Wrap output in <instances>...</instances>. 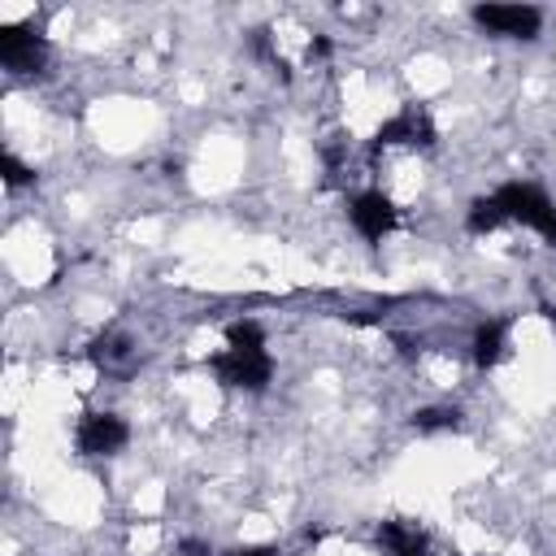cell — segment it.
Returning a JSON list of instances; mask_svg holds the SVG:
<instances>
[{
  "instance_id": "obj_13",
  "label": "cell",
  "mask_w": 556,
  "mask_h": 556,
  "mask_svg": "<svg viewBox=\"0 0 556 556\" xmlns=\"http://www.w3.org/2000/svg\"><path fill=\"white\" fill-rule=\"evenodd\" d=\"M226 348L256 352V348H265V330L256 321H235V326H226Z\"/></svg>"
},
{
  "instance_id": "obj_11",
  "label": "cell",
  "mask_w": 556,
  "mask_h": 556,
  "mask_svg": "<svg viewBox=\"0 0 556 556\" xmlns=\"http://www.w3.org/2000/svg\"><path fill=\"white\" fill-rule=\"evenodd\" d=\"M508 217H504V208L495 204V195H482V200H473L469 204V217H465V230L469 235H491V230H500Z\"/></svg>"
},
{
  "instance_id": "obj_5",
  "label": "cell",
  "mask_w": 556,
  "mask_h": 556,
  "mask_svg": "<svg viewBox=\"0 0 556 556\" xmlns=\"http://www.w3.org/2000/svg\"><path fill=\"white\" fill-rule=\"evenodd\" d=\"M374 143H378V148H395V143H408V148H434V122H430L426 109L408 104V109H400L395 117H387V122L378 126Z\"/></svg>"
},
{
  "instance_id": "obj_17",
  "label": "cell",
  "mask_w": 556,
  "mask_h": 556,
  "mask_svg": "<svg viewBox=\"0 0 556 556\" xmlns=\"http://www.w3.org/2000/svg\"><path fill=\"white\" fill-rule=\"evenodd\" d=\"M235 556H282V552L274 543H256V547H239Z\"/></svg>"
},
{
  "instance_id": "obj_15",
  "label": "cell",
  "mask_w": 556,
  "mask_h": 556,
  "mask_svg": "<svg viewBox=\"0 0 556 556\" xmlns=\"http://www.w3.org/2000/svg\"><path fill=\"white\" fill-rule=\"evenodd\" d=\"M178 556H213V547L204 539H182L178 543Z\"/></svg>"
},
{
  "instance_id": "obj_12",
  "label": "cell",
  "mask_w": 556,
  "mask_h": 556,
  "mask_svg": "<svg viewBox=\"0 0 556 556\" xmlns=\"http://www.w3.org/2000/svg\"><path fill=\"white\" fill-rule=\"evenodd\" d=\"M456 426H460V408L434 404V408H417L413 413V430L417 434H439V430H456Z\"/></svg>"
},
{
  "instance_id": "obj_6",
  "label": "cell",
  "mask_w": 556,
  "mask_h": 556,
  "mask_svg": "<svg viewBox=\"0 0 556 556\" xmlns=\"http://www.w3.org/2000/svg\"><path fill=\"white\" fill-rule=\"evenodd\" d=\"M48 56L43 35H30L26 26H4L0 30V65L13 74H35Z\"/></svg>"
},
{
  "instance_id": "obj_7",
  "label": "cell",
  "mask_w": 556,
  "mask_h": 556,
  "mask_svg": "<svg viewBox=\"0 0 556 556\" xmlns=\"http://www.w3.org/2000/svg\"><path fill=\"white\" fill-rule=\"evenodd\" d=\"M348 217H352V226H356L369 243H378V239L391 235V226H395V204H391L382 191H361V195L348 204Z\"/></svg>"
},
{
  "instance_id": "obj_4",
  "label": "cell",
  "mask_w": 556,
  "mask_h": 556,
  "mask_svg": "<svg viewBox=\"0 0 556 556\" xmlns=\"http://www.w3.org/2000/svg\"><path fill=\"white\" fill-rule=\"evenodd\" d=\"M74 443L83 456H113L130 443V426L117 413H87L74 430Z\"/></svg>"
},
{
  "instance_id": "obj_14",
  "label": "cell",
  "mask_w": 556,
  "mask_h": 556,
  "mask_svg": "<svg viewBox=\"0 0 556 556\" xmlns=\"http://www.w3.org/2000/svg\"><path fill=\"white\" fill-rule=\"evenodd\" d=\"M0 174H4V182H9V187H26V182H35V169H30V165H22L13 152H4V156H0Z\"/></svg>"
},
{
  "instance_id": "obj_16",
  "label": "cell",
  "mask_w": 556,
  "mask_h": 556,
  "mask_svg": "<svg viewBox=\"0 0 556 556\" xmlns=\"http://www.w3.org/2000/svg\"><path fill=\"white\" fill-rule=\"evenodd\" d=\"M321 56H330V39H326V35H317V39L308 43V61H321Z\"/></svg>"
},
{
  "instance_id": "obj_2",
  "label": "cell",
  "mask_w": 556,
  "mask_h": 556,
  "mask_svg": "<svg viewBox=\"0 0 556 556\" xmlns=\"http://www.w3.org/2000/svg\"><path fill=\"white\" fill-rule=\"evenodd\" d=\"M208 369L217 374L222 387L265 391L269 378H274V356H269L265 348H256V352H235V348H226V352H217V356L208 361Z\"/></svg>"
},
{
  "instance_id": "obj_3",
  "label": "cell",
  "mask_w": 556,
  "mask_h": 556,
  "mask_svg": "<svg viewBox=\"0 0 556 556\" xmlns=\"http://www.w3.org/2000/svg\"><path fill=\"white\" fill-rule=\"evenodd\" d=\"M473 22L500 39H534L543 13L534 4H473Z\"/></svg>"
},
{
  "instance_id": "obj_8",
  "label": "cell",
  "mask_w": 556,
  "mask_h": 556,
  "mask_svg": "<svg viewBox=\"0 0 556 556\" xmlns=\"http://www.w3.org/2000/svg\"><path fill=\"white\" fill-rule=\"evenodd\" d=\"M104 374H122V369H130V361H135V348H130V339L126 334H117V330H109V334H100L96 343H91V352H87Z\"/></svg>"
},
{
  "instance_id": "obj_9",
  "label": "cell",
  "mask_w": 556,
  "mask_h": 556,
  "mask_svg": "<svg viewBox=\"0 0 556 556\" xmlns=\"http://www.w3.org/2000/svg\"><path fill=\"white\" fill-rule=\"evenodd\" d=\"M378 543L387 547V556H430L426 552V534L400 521H382L378 526Z\"/></svg>"
},
{
  "instance_id": "obj_1",
  "label": "cell",
  "mask_w": 556,
  "mask_h": 556,
  "mask_svg": "<svg viewBox=\"0 0 556 556\" xmlns=\"http://www.w3.org/2000/svg\"><path fill=\"white\" fill-rule=\"evenodd\" d=\"M495 204L504 208L508 222H521V226L539 230L547 243H556V204L539 187H530V182H504L495 191Z\"/></svg>"
},
{
  "instance_id": "obj_10",
  "label": "cell",
  "mask_w": 556,
  "mask_h": 556,
  "mask_svg": "<svg viewBox=\"0 0 556 556\" xmlns=\"http://www.w3.org/2000/svg\"><path fill=\"white\" fill-rule=\"evenodd\" d=\"M504 334H508L504 321H482V326L473 330V365H478V369H491V365L504 356Z\"/></svg>"
}]
</instances>
